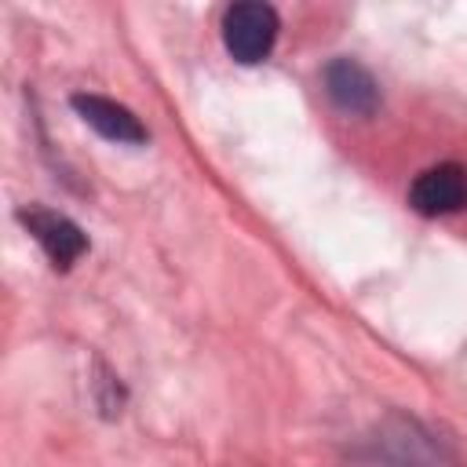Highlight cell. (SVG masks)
Listing matches in <instances>:
<instances>
[{"label": "cell", "instance_id": "6da1fadb", "mask_svg": "<svg viewBox=\"0 0 467 467\" xmlns=\"http://www.w3.org/2000/svg\"><path fill=\"white\" fill-rule=\"evenodd\" d=\"M277 29L281 22L270 4H234L223 15V44L244 66H255L270 55Z\"/></svg>", "mask_w": 467, "mask_h": 467}, {"label": "cell", "instance_id": "7a4b0ae2", "mask_svg": "<svg viewBox=\"0 0 467 467\" xmlns=\"http://www.w3.org/2000/svg\"><path fill=\"white\" fill-rule=\"evenodd\" d=\"M409 204L420 215H452L467 208V168L463 164H434L420 171L409 186Z\"/></svg>", "mask_w": 467, "mask_h": 467}, {"label": "cell", "instance_id": "3957f363", "mask_svg": "<svg viewBox=\"0 0 467 467\" xmlns=\"http://www.w3.org/2000/svg\"><path fill=\"white\" fill-rule=\"evenodd\" d=\"M18 219H22L26 230L36 237V244L47 252L51 266H58V270L73 266V263L88 252L84 230H80L69 215H62V212H51V208H22Z\"/></svg>", "mask_w": 467, "mask_h": 467}, {"label": "cell", "instance_id": "277c9868", "mask_svg": "<svg viewBox=\"0 0 467 467\" xmlns=\"http://www.w3.org/2000/svg\"><path fill=\"white\" fill-rule=\"evenodd\" d=\"M325 91H328L332 106L350 117H368L379 106V88H376L372 73L354 58H332L325 66Z\"/></svg>", "mask_w": 467, "mask_h": 467}, {"label": "cell", "instance_id": "5b68a950", "mask_svg": "<svg viewBox=\"0 0 467 467\" xmlns=\"http://www.w3.org/2000/svg\"><path fill=\"white\" fill-rule=\"evenodd\" d=\"M69 106L77 109V117H80L88 128H95V131H99L102 139H109V142H131V146L146 142V128L139 124V117H135L128 106H120V102L106 99V95L77 91V95L69 99Z\"/></svg>", "mask_w": 467, "mask_h": 467}]
</instances>
